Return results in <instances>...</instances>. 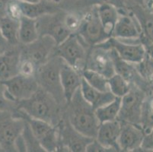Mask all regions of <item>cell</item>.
<instances>
[{
    "label": "cell",
    "instance_id": "obj_24",
    "mask_svg": "<svg viewBox=\"0 0 153 152\" xmlns=\"http://www.w3.org/2000/svg\"><path fill=\"white\" fill-rule=\"evenodd\" d=\"M19 40L22 44L27 45L37 40L40 34L37 28V20L23 16L20 19Z\"/></svg>",
    "mask_w": 153,
    "mask_h": 152
},
{
    "label": "cell",
    "instance_id": "obj_23",
    "mask_svg": "<svg viewBox=\"0 0 153 152\" xmlns=\"http://www.w3.org/2000/svg\"><path fill=\"white\" fill-rule=\"evenodd\" d=\"M97 8L104 33L108 38H111L113 36L117 22L119 19V8H116L114 5L107 4L98 5Z\"/></svg>",
    "mask_w": 153,
    "mask_h": 152
},
{
    "label": "cell",
    "instance_id": "obj_6",
    "mask_svg": "<svg viewBox=\"0 0 153 152\" xmlns=\"http://www.w3.org/2000/svg\"><path fill=\"white\" fill-rule=\"evenodd\" d=\"M25 120L10 111H0V151H17L15 142L22 134Z\"/></svg>",
    "mask_w": 153,
    "mask_h": 152
},
{
    "label": "cell",
    "instance_id": "obj_35",
    "mask_svg": "<svg viewBox=\"0 0 153 152\" xmlns=\"http://www.w3.org/2000/svg\"><path fill=\"white\" fill-rule=\"evenodd\" d=\"M63 21L66 27L73 33H76L79 29L81 24L82 17H79V15L74 13L64 14Z\"/></svg>",
    "mask_w": 153,
    "mask_h": 152
},
{
    "label": "cell",
    "instance_id": "obj_5",
    "mask_svg": "<svg viewBox=\"0 0 153 152\" xmlns=\"http://www.w3.org/2000/svg\"><path fill=\"white\" fill-rule=\"evenodd\" d=\"M84 44L76 33H72L61 44L56 45L52 56L60 57L64 62L82 72L85 69L88 54Z\"/></svg>",
    "mask_w": 153,
    "mask_h": 152
},
{
    "label": "cell",
    "instance_id": "obj_32",
    "mask_svg": "<svg viewBox=\"0 0 153 152\" xmlns=\"http://www.w3.org/2000/svg\"><path fill=\"white\" fill-rule=\"evenodd\" d=\"M136 65L142 77L146 82L153 83V59L146 55L140 63Z\"/></svg>",
    "mask_w": 153,
    "mask_h": 152
},
{
    "label": "cell",
    "instance_id": "obj_34",
    "mask_svg": "<svg viewBox=\"0 0 153 152\" xmlns=\"http://www.w3.org/2000/svg\"><path fill=\"white\" fill-rule=\"evenodd\" d=\"M37 65L33 61L21 56V61L19 64V74L25 76H35L37 69Z\"/></svg>",
    "mask_w": 153,
    "mask_h": 152
},
{
    "label": "cell",
    "instance_id": "obj_42",
    "mask_svg": "<svg viewBox=\"0 0 153 152\" xmlns=\"http://www.w3.org/2000/svg\"><path fill=\"white\" fill-rule=\"evenodd\" d=\"M0 36H1V37H2V35H1V33H0Z\"/></svg>",
    "mask_w": 153,
    "mask_h": 152
},
{
    "label": "cell",
    "instance_id": "obj_3",
    "mask_svg": "<svg viewBox=\"0 0 153 152\" xmlns=\"http://www.w3.org/2000/svg\"><path fill=\"white\" fill-rule=\"evenodd\" d=\"M63 62L60 57L53 56L47 62L37 67L35 74L39 87L51 94L61 107L66 104L60 78Z\"/></svg>",
    "mask_w": 153,
    "mask_h": 152
},
{
    "label": "cell",
    "instance_id": "obj_12",
    "mask_svg": "<svg viewBox=\"0 0 153 152\" xmlns=\"http://www.w3.org/2000/svg\"><path fill=\"white\" fill-rule=\"evenodd\" d=\"M2 82L6 87L7 95L14 102L29 98L40 88L35 76L19 74Z\"/></svg>",
    "mask_w": 153,
    "mask_h": 152
},
{
    "label": "cell",
    "instance_id": "obj_36",
    "mask_svg": "<svg viewBox=\"0 0 153 152\" xmlns=\"http://www.w3.org/2000/svg\"><path fill=\"white\" fill-rule=\"evenodd\" d=\"M153 151V128L145 133L141 146L136 151Z\"/></svg>",
    "mask_w": 153,
    "mask_h": 152
},
{
    "label": "cell",
    "instance_id": "obj_39",
    "mask_svg": "<svg viewBox=\"0 0 153 152\" xmlns=\"http://www.w3.org/2000/svg\"><path fill=\"white\" fill-rule=\"evenodd\" d=\"M146 55L149 57L150 59H153V43L152 44H149L148 46L146 47Z\"/></svg>",
    "mask_w": 153,
    "mask_h": 152
},
{
    "label": "cell",
    "instance_id": "obj_16",
    "mask_svg": "<svg viewBox=\"0 0 153 152\" xmlns=\"http://www.w3.org/2000/svg\"><path fill=\"white\" fill-rule=\"evenodd\" d=\"M145 132L140 125L121 122L118 145L121 151H136L141 146Z\"/></svg>",
    "mask_w": 153,
    "mask_h": 152
},
{
    "label": "cell",
    "instance_id": "obj_41",
    "mask_svg": "<svg viewBox=\"0 0 153 152\" xmlns=\"http://www.w3.org/2000/svg\"><path fill=\"white\" fill-rule=\"evenodd\" d=\"M149 1H150V0H146V2H149Z\"/></svg>",
    "mask_w": 153,
    "mask_h": 152
},
{
    "label": "cell",
    "instance_id": "obj_9",
    "mask_svg": "<svg viewBox=\"0 0 153 152\" xmlns=\"http://www.w3.org/2000/svg\"><path fill=\"white\" fill-rule=\"evenodd\" d=\"M85 69L98 72L108 79L111 78L116 73L112 48L104 44L93 46L88 52Z\"/></svg>",
    "mask_w": 153,
    "mask_h": 152
},
{
    "label": "cell",
    "instance_id": "obj_20",
    "mask_svg": "<svg viewBox=\"0 0 153 152\" xmlns=\"http://www.w3.org/2000/svg\"><path fill=\"white\" fill-rule=\"evenodd\" d=\"M18 2L23 16L30 19H37L44 15L61 12L57 2L54 0H41L36 3H29L18 0Z\"/></svg>",
    "mask_w": 153,
    "mask_h": 152
},
{
    "label": "cell",
    "instance_id": "obj_11",
    "mask_svg": "<svg viewBox=\"0 0 153 152\" xmlns=\"http://www.w3.org/2000/svg\"><path fill=\"white\" fill-rule=\"evenodd\" d=\"M102 44L114 49L121 59L135 65L140 63L146 56V49L140 38L120 40L112 37Z\"/></svg>",
    "mask_w": 153,
    "mask_h": 152
},
{
    "label": "cell",
    "instance_id": "obj_21",
    "mask_svg": "<svg viewBox=\"0 0 153 152\" xmlns=\"http://www.w3.org/2000/svg\"><path fill=\"white\" fill-rule=\"evenodd\" d=\"M21 52L12 50L0 55V80L5 81L19 74Z\"/></svg>",
    "mask_w": 153,
    "mask_h": 152
},
{
    "label": "cell",
    "instance_id": "obj_33",
    "mask_svg": "<svg viewBox=\"0 0 153 152\" xmlns=\"http://www.w3.org/2000/svg\"><path fill=\"white\" fill-rule=\"evenodd\" d=\"M17 108V102H14L9 98L6 87L0 80V111H10L13 113Z\"/></svg>",
    "mask_w": 153,
    "mask_h": 152
},
{
    "label": "cell",
    "instance_id": "obj_18",
    "mask_svg": "<svg viewBox=\"0 0 153 152\" xmlns=\"http://www.w3.org/2000/svg\"><path fill=\"white\" fill-rule=\"evenodd\" d=\"M61 85L66 104L71 101L76 92L79 90L82 82V72L63 62L60 71Z\"/></svg>",
    "mask_w": 153,
    "mask_h": 152
},
{
    "label": "cell",
    "instance_id": "obj_31",
    "mask_svg": "<svg viewBox=\"0 0 153 152\" xmlns=\"http://www.w3.org/2000/svg\"><path fill=\"white\" fill-rule=\"evenodd\" d=\"M111 5L119 9L126 8V0H76V5L79 8L93 7L98 5Z\"/></svg>",
    "mask_w": 153,
    "mask_h": 152
},
{
    "label": "cell",
    "instance_id": "obj_30",
    "mask_svg": "<svg viewBox=\"0 0 153 152\" xmlns=\"http://www.w3.org/2000/svg\"><path fill=\"white\" fill-rule=\"evenodd\" d=\"M22 138L23 139L24 144L25 146L26 151L29 152H44L45 150L41 146L40 142L35 137L28 122L25 120V126L22 132Z\"/></svg>",
    "mask_w": 153,
    "mask_h": 152
},
{
    "label": "cell",
    "instance_id": "obj_1",
    "mask_svg": "<svg viewBox=\"0 0 153 152\" xmlns=\"http://www.w3.org/2000/svg\"><path fill=\"white\" fill-rule=\"evenodd\" d=\"M80 88L66 104L68 107L65 116L76 130L84 136L95 139L100 122L96 116L95 110L85 100Z\"/></svg>",
    "mask_w": 153,
    "mask_h": 152
},
{
    "label": "cell",
    "instance_id": "obj_4",
    "mask_svg": "<svg viewBox=\"0 0 153 152\" xmlns=\"http://www.w3.org/2000/svg\"><path fill=\"white\" fill-rule=\"evenodd\" d=\"M12 113L15 116L22 118L28 122L32 132L45 151L53 152L59 151L58 130L56 125L41 119L32 118L19 108Z\"/></svg>",
    "mask_w": 153,
    "mask_h": 152
},
{
    "label": "cell",
    "instance_id": "obj_2",
    "mask_svg": "<svg viewBox=\"0 0 153 152\" xmlns=\"http://www.w3.org/2000/svg\"><path fill=\"white\" fill-rule=\"evenodd\" d=\"M17 107L32 118L46 121L56 126L62 118L61 106L41 87L30 97L17 102Z\"/></svg>",
    "mask_w": 153,
    "mask_h": 152
},
{
    "label": "cell",
    "instance_id": "obj_26",
    "mask_svg": "<svg viewBox=\"0 0 153 152\" xmlns=\"http://www.w3.org/2000/svg\"><path fill=\"white\" fill-rule=\"evenodd\" d=\"M121 98L122 97H116V98L109 104L96 109V116L100 123L117 119L121 106Z\"/></svg>",
    "mask_w": 153,
    "mask_h": 152
},
{
    "label": "cell",
    "instance_id": "obj_7",
    "mask_svg": "<svg viewBox=\"0 0 153 152\" xmlns=\"http://www.w3.org/2000/svg\"><path fill=\"white\" fill-rule=\"evenodd\" d=\"M75 33L85 44L91 47L102 44L109 39L104 33L97 6H93L91 10L82 17L80 26Z\"/></svg>",
    "mask_w": 153,
    "mask_h": 152
},
{
    "label": "cell",
    "instance_id": "obj_22",
    "mask_svg": "<svg viewBox=\"0 0 153 152\" xmlns=\"http://www.w3.org/2000/svg\"><path fill=\"white\" fill-rule=\"evenodd\" d=\"M80 89L82 97L92 106L94 110L109 104L116 98L110 90L101 91L88 85L84 79H82Z\"/></svg>",
    "mask_w": 153,
    "mask_h": 152
},
{
    "label": "cell",
    "instance_id": "obj_8",
    "mask_svg": "<svg viewBox=\"0 0 153 152\" xmlns=\"http://www.w3.org/2000/svg\"><path fill=\"white\" fill-rule=\"evenodd\" d=\"M56 127L59 137V151H86L88 145L94 139L84 136L76 130L66 116H62Z\"/></svg>",
    "mask_w": 153,
    "mask_h": 152
},
{
    "label": "cell",
    "instance_id": "obj_10",
    "mask_svg": "<svg viewBox=\"0 0 153 152\" xmlns=\"http://www.w3.org/2000/svg\"><path fill=\"white\" fill-rule=\"evenodd\" d=\"M145 97V90L136 85H132L130 91L121 98L118 120L140 125L142 107Z\"/></svg>",
    "mask_w": 153,
    "mask_h": 152
},
{
    "label": "cell",
    "instance_id": "obj_17",
    "mask_svg": "<svg viewBox=\"0 0 153 152\" xmlns=\"http://www.w3.org/2000/svg\"><path fill=\"white\" fill-rule=\"evenodd\" d=\"M121 122L118 119L100 123L95 139L111 151H121L118 145Z\"/></svg>",
    "mask_w": 153,
    "mask_h": 152
},
{
    "label": "cell",
    "instance_id": "obj_19",
    "mask_svg": "<svg viewBox=\"0 0 153 152\" xmlns=\"http://www.w3.org/2000/svg\"><path fill=\"white\" fill-rule=\"evenodd\" d=\"M134 15L141 28L140 41L146 47L153 43V12L146 6H134L127 8Z\"/></svg>",
    "mask_w": 153,
    "mask_h": 152
},
{
    "label": "cell",
    "instance_id": "obj_25",
    "mask_svg": "<svg viewBox=\"0 0 153 152\" xmlns=\"http://www.w3.org/2000/svg\"><path fill=\"white\" fill-rule=\"evenodd\" d=\"M19 25L20 22L9 16L0 19V33L4 40L9 44H15L19 41Z\"/></svg>",
    "mask_w": 153,
    "mask_h": 152
},
{
    "label": "cell",
    "instance_id": "obj_29",
    "mask_svg": "<svg viewBox=\"0 0 153 152\" xmlns=\"http://www.w3.org/2000/svg\"><path fill=\"white\" fill-rule=\"evenodd\" d=\"M82 78L88 85L101 91H108V79L101 74L90 69H85L82 72Z\"/></svg>",
    "mask_w": 153,
    "mask_h": 152
},
{
    "label": "cell",
    "instance_id": "obj_27",
    "mask_svg": "<svg viewBox=\"0 0 153 152\" xmlns=\"http://www.w3.org/2000/svg\"><path fill=\"white\" fill-rule=\"evenodd\" d=\"M140 125L145 133L153 128V89L146 93L142 107Z\"/></svg>",
    "mask_w": 153,
    "mask_h": 152
},
{
    "label": "cell",
    "instance_id": "obj_13",
    "mask_svg": "<svg viewBox=\"0 0 153 152\" xmlns=\"http://www.w3.org/2000/svg\"><path fill=\"white\" fill-rule=\"evenodd\" d=\"M63 18L64 14L61 12L38 18L37 28L40 36H51L57 45L61 44L72 33L65 25Z\"/></svg>",
    "mask_w": 153,
    "mask_h": 152
},
{
    "label": "cell",
    "instance_id": "obj_15",
    "mask_svg": "<svg viewBox=\"0 0 153 152\" xmlns=\"http://www.w3.org/2000/svg\"><path fill=\"white\" fill-rule=\"evenodd\" d=\"M120 16L115 25L113 37L120 40L140 38L141 28L138 21L133 13L126 8L119 9Z\"/></svg>",
    "mask_w": 153,
    "mask_h": 152
},
{
    "label": "cell",
    "instance_id": "obj_37",
    "mask_svg": "<svg viewBox=\"0 0 153 152\" xmlns=\"http://www.w3.org/2000/svg\"><path fill=\"white\" fill-rule=\"evenodd\" d=\"M86 151L88 152H106V151H111L109 149L107 148L104 147L102 145H101L98 141L95 139L88 145L87 148H86Z\"/></svg>",
    "mask_w": 153,
    "mask_h": 152
},
{
    "label": "cell",
    "instance_id": "obj_38",
    "mask_svg": "<svg viewBox=\"0 0 153 152\" xmlns=\"http://www.w3.org/2000/svg\"><path fill=\"white\" fill-rule=\"evenodd\" d=\"M146 0H126V8H132L134 6H146Z\"/></svg>",
    "mask_w": 153,
    "mask_h": 152
},
{
    "label": "cell",
    "instance_id": "obj_40",
    "mask_svg": "<svg viewBox=\"0 0 153 152\" xmlns=\"http://www.w3.org/2000/svg\"><path fill=\"white\" fill-rule=\"evenodd\" d=\"M19 1H22V2H29V3H36V2H39L41 0H19ZM56 1V0H54Z\"/></svg>",
    "mask_w": 153,
    "mask_h": 152
},
{
    "label": "cell",
    "instance_id": "obj_28",
    "mask_svg": "<svg viewBox=\"0 0 153 152\" xmlns=\"http://www.w3.org/2000/svg\"><path fill=\"white\" fill-rule=\"evenodd\" d=\"M108 87L110 91L115 97H123L130 91L132 85L120 75L115 73L108 79Z\"/></svg>",
    "mask_w": 153,
    "mask_h": 152
},
{
    "label": "cell",
    "instance_id": "obj_14",
    "mask_svg": "<svg viewBox=\"0 0 153 152\" xmlns=\"http://www.w3.org/2000/svg\"><path fill=\"white\" fill-rule=\"evenodd\" d=\"M56 45L54 39L51 36H40L33 43L25 45V47L21 52V56L30 59L39 66L52 56Z\"/></svg>",
    "mask_w": 153,
    "mask_h": 152
}]
</instances>
